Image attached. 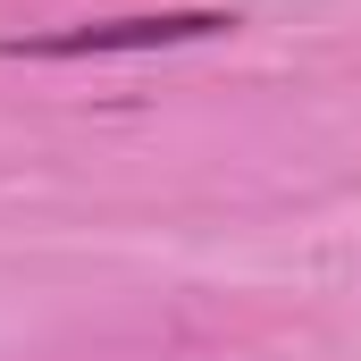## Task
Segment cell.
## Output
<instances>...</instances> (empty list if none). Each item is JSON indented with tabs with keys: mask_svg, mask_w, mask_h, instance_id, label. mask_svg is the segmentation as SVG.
<instances>
[{
	"mask_svg": "<svg viewBox=\"0 0 361 361\" xmlns=\"http://www.w3.org/2000/svg\"><path fill=\"white\" fill-rule=\"evenodd\" d=\"M227 8H152V17H92V25H59V34H8V59H109V51H177V42H210L227 34Z\"/></svg>",
	"mask_w": 361,
	"mask_h": 361,
	"instance_id": "obj_1",
	"label": "cell"
}]
</instances>
